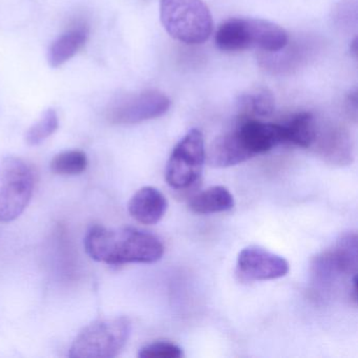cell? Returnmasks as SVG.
I'll return each instance as SVG.
<instances>
[{"instance_id":"6da1fadb","label":"cell","mask_w":358,"mask_h":358,"mask_svg":"<svg viewBox=\"0 0 358 358\" xmlns=\"http://www.w3.org/2000/svg\"><path fill=\"white\" fill-rule=\"evenodd\" d=\"M85 247L92 259L108 265L156 263L164 253V246L156 236L131 227L95 226L85 236Z\"/></svg>"},{"instance_id":"7a4b0ae2","label":"cell","mask_w":358,"mask_h":358,"mask_svg":"<svg viewBox=\"0 0 358 358\" xmlns=\"http://www.w3.org/2000/svg\"><path fill=\"white\" fill-rule=\"evenodd\" d=\"M215 45L223 52L262 50L267 53L282 51L288 43L286 31L268 20L259 18H230L215 33Z\"/></svg>"},{"instance_id":"3957f363","label":"cell","mask_w":358,"mask_h":358,"mask_svg":"<svg viewBox=\"0 0 358 358\" xmlns=\"http://www.w3.org/2000/svg\"><path fill=\"white\" fill-rule=\"evenodd\" d=\"M165 31L186 45H202L213 30V16L203 0H161Z\"/></svg>"},{"instance_id":"277c9868","label":"cell","mask_w":358,"mask_h":358,"mask_svg":"<svg viewBox=\"0 0 358 358\" xmlns=\"http://www.w3.org/2000/svg\"><path fill=\"white\" fill-rule=\"evenodd\" d=\"M129 318H106L87 324L73 341L69 356L73 358L116 357L131 336Z\"/></svg>"},{"instance_id":"5b68a950","label":"cell","mask_w":358,"mask_h":358,"mask_svg":"<svg viewBox=\"0 0 358 358\" xmlns=\"http://www.w3.org/2000/svg\"><path fill=\"white\" fill-rule=\"evenodd\" d=\"M34 185V173L26 161L16 157L0 161V223L22 215L32 199Z\"/></svg>"},{"instance_id":"8992f818","label":"cell","mask_w":358,"mask_h":358,"mask_svg":"<svg viewBox=\"0 0 358 358\" xmlns=\"http://www.w3.org/2000/svg\"><path fill=\"white\" fill-rule=\"evenodd\" d=\"M206 161V150L203 134L190 129L175 146L167 161L165 178L175 189H186L194 185L202 175Z\"/></svg>"},{"instance_id":"52a82bcc","label":"cell","mask_w":358,"mask_h":358,"mask_svg":"<svg viewBox=\"0 0 358 358\" xmlns=\"http://www.w3.org/2000/svg\"><path fill=\"white\" fill-rule=\"evenodd\" d=\"M171 108V100L158 91H145L125 98L114 106L108 120L114 124H137L159 118Z\"/></svg>"},{"instance_id":"ba28073f","label":"cell","mask_w":358,"mask_h":358,"mask_svg":"<svg viewBox=\"0 0 358 358\" xmlns=\"http://www.w3.org/2000/svg\"><path fill=\"white\" fill-rule=\"evenodd\" d=\"M289 263L285 257L259 246L243 249L236 259V276L242 282H263L287 275Z\"/></svg>"},{"instance_id":"9c48e42d","label":"cell","mask_w":358,"mask_h":358,"mask_svg":"<svg viewBox=\"0 0 358 358\" xmlns=\"http://www.w3.org/2000/svg\"><path fill=\"white\" fill-rule=\"evenodd\" d=\"M234 131L251 158L285 143L282 124L262 122L255 119H243Z\"/></svg>"},{"instance_id":"30bf717a","label":"cell","mask_w":358,"mask_h":358,"mask_svg":"<svg viewBox=\"0 0 358 358\" xmlns=\"http://www.w3.org/2000/svg\"><path fill=\"white\" fill-rule=\"evenodd\" d=\"M169 202L164 194L152 186L138 190L129 203V213L136 221L144 225L159 223L166 213Z\"/></svg>"},{"instance_id":"8fae6325","label":"cell","mask_w":358,"mask_h":358,"mask_svg":"<svg viewBox=\"0 0 358 358\" xmlns=\"http://www.w3.org/2000/svg\"><path fill=\"white\" fill-rule=\"evenodd\" d=\"M251 159L238 141L234 131L220 136L209 146L206 160L213 167H230Z\"/></svg>"},{"instance_id":"7c38bea8","label":"cell","mask_w":358,"mask_h":358,"mask_svg":"<svg viewBox=\"0 0 358 358\" xmlns=\"http://www.w3.org/2000/svg\"><path fill=\"white\" fill-rule=\"evenodd\" d=\"M314 144L318 155L330 164L343 166L351 164L353 160L351 140L343 131H330L320 136L316 133Z\"/></svg>"},{"instance_id":"4fadbf2b","label":"cell","mask_w":358,"mask_h":358,"mask_svg":"<svg viewBox=\"0 0 358 358\" xmlns=\"http://www.w3.org/2000/svg\"><path fill=\"white\" fill-rule=\"evenodd\" d=\"M188 207L198 215L226 213L234 208V199L231 192L224 186H213L194 196Z\"/></svg>"},{"instance_id":"5bb4252c","label":"cell","mask_w":358,"mask_h":358,"mask_svg":"<svg viewBox=\"0 0 358 358\" xmlns=\"http://www.w3.org/2000/svg\"><path fill=\"white\" fill-rule=\"evenodd\" d=\"M282 125L285 143H291L303 148H311L313 145L317 129L311 113L301 112L295 114Z\"/></svg>"},{"instance_id":"9a60e30c","label":"cell","mask_w":358,"mask_h":358,"mask_svg":"<svg viewBox=\"0 0 358 358\" xmlns=\"http://www.w3.org/2000/svg\"><path fill=\"white\" fill-rule=\"evenodd\" d=\"M87 33L83 29L68 31L56 39L48 53V62L52 68H58L74 57L85 45Z\"/></svg>"},{"instance_id":"2e32d148","label":"cell","mask_w":358,"mask_h":358,"mask_svg":"<svg viewBox=\"0 0 358 358\" xmlns=\"http://www.w3.org/2000/svg\"><path fill=\"white\" fill-rule=\"evenodd\" d=\"M238 104L241 110L252 116L269 117L275 110V98L267 87L249 90L238 97Z\"/></svg>"},{"instance_id":"e0dca14e","label":"cell","mask_w":358,"mask_h":358,"mask_svg":"<svg viewBox=\"0 0 358 358\" xmlns=\"http://www.w3.org/2000/svg\"><path fill=\"white\" fill-rule=\"evenodd\" d=\"M357 241L355 232H348L337 240L336 245L331 251L343 275H357Z\"/></svg>"},{"instance_id":"ac0fdd59","label":"cell","mask_w":358,"mask_h":358,"mask_svg":"<svg viewBox=\"0 0 358 358\" xmlns=\"http://www.w3.org/2000/svg\"><path fill=\"white\" fill-rule=\"evenodd\" d=\"M89 160L81 150H68L54 157L51 162V171L56 175H80L87 171Z\"/></svg>"},{"instance_id":"d6986e66","label":"cell","mask_w":358,"mask_h":358,"mask_svg":"<svg viewBox=\"0 0 358 358\" xmlns=\"http://www.w3.org/2000/svg\"><path fill=\"white\" fill-rule=\"evenodd\" d=\"M59 127L57 113L53 108L48 110L41 118L29 129L26 134V142L30 146H36L51 137Z\"/></svg>"},{"instance_id":"ffe728a7","label":"cell","mask_w":358,"mask_h":358,"mask_svg":"<svg viewBox=\"0 0 358 358\" xmlns=\"http://www.w3.org/2000/svg\"><path fill=\"white\" fill-rule=\"evenodd\" d=\"M138 356L141 358H181L183 349L171 341H155L140 349Z\"/></svg>"}]
</instances>
